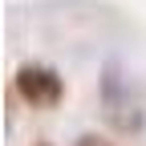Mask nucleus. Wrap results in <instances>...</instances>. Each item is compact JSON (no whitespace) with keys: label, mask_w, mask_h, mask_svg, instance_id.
<instances>
[{"label":"nucleus","mask_w":146,"mask_h":146,"mask_svg":"<svg viewBox=\"0 0 146 146\" xmlns=\"http://www.w3.org/2000/svg\"><path fill=\"white\" fill-rule=\"evenodd\" d=\"M77 146H110V142H102V138H94V134H85V138H81Z\"/></svg>","instance_id":"3"},{"label":"nucleus","mask_w":146,"mask_h":146,"mask_svg":"<svg viewBox=\"0 0 146 146\" xmlns=\"http://www.w3.org/2000/svg\"><path fill=\"white\" fill-rule=\"evenodd\" d=\"M12 89H16V98H21L25 106L53 110V106H61V98H65V77L53 65L25 61L21 69H16V77H12Z\"/></svg>","instance_id":"2"},{"label":"nucleus","mask_w":146,"mask_h":146,"mask_svg":"<svg viewBox=\"0 0 146 146\" xmlns=\"http://www.w3.org/2000/svg\"><path fill=\"white\" fill-rule=\"evenodd\" d=\"M98 102H102V118H106V126H110L114 134H122V138L142 134V126H146V98H142L138 81H134L122 65L110 61V65L102 69Z\"/></svg>","instance_id":"1"}]
</instances>
